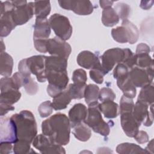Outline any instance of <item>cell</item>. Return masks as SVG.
I'll return each mask as SVG.
<instances>
[{"mask_svg": "<svg viewBox=\"0 0 154 154\" xmlns=\"http://www.w3.org/2000/svg\"><path fill=\"white\" fill-rule=\"evenodd\" d=\"M34 28L33 39H48L51 34V26L47 18L36 17Z\"/></svg>", "mask_w": 154, "mask_h": 154, "instance_id": "obj_20", "label": "cell"}, {"mask_svg": "<svg viewBox=\"0 0 154 154\" xmlns=\"http://www.w3.org/2000/svg\"><path fill=\"white\" fill-rule=\"evenodd\" d=\"M14 109V107L11 105L0 103V114L1 116L6 114L8 111Z\"/></svg>", "mask_w": 154, "mask_h": 154, "instance_id": "obj_50", "label": "cell"}, {"mask_svg": "<svg viewBox=\"0 0 154 154\" xmlns=\"http://www.w3.org/2000/svg\"><path fill=\"white\" fill-rule=\"evenodd\" d=\"M16 128L14 122L10 118H1L0 141L14 143L17 141Z\"/></svg>", "mask_w": 154, "mask_h": 154, "instance_id": "obj_14", "label": "cell"}, {"mask_svg": "<svg viewBox=\"0 0 154 154\" xmlns=\"http://www.w3.org/2000/svg\"><path fill=\"white\" fill-rule=\"evenodd\" d=\"M13 152L16 154H25L30 153L31 149L30 143L24 140H18L16 143H14Z\"/></svg>", "mask_w": 154, "mask_h": 154, "instance_id": "obj_37", "label": "cell"}, {"mask_svg": "<svg viewBox=\"0 0 154 154\" xmlns=\"http://www.w3.org/2000/svg\"><path fill=\"white\" fill-rule=\"evenodd\" d=\"M134 138L139 144H143L149 141L148 134L144 131H138Z\"/></svg>", "mask_w": 154, "mask_h": 154, "instance_id": "obj_48", "label": "cell"}, {"mask_svg": "<svg viewBox=\"0 0 154 154\" xmlns=\"http://www.w3.org/2000/svg\"><path fill=\"white\" fill-rule=\"evenodd\" d=\"M71 100L72 98L66 88L60 94L53 98L52 106L55 110L65 109L70 103Z\"/></svg>", "mask_w": 154, "mask_h": 154, "instance_id": "obj_26", "label": "cell"}, {"mask_svg": "<svg viewBox=\"0 0 154 154\" xmlns=\"http://www.w3.org/2000/svg\"><path fill=\"white\" fill-rule=\"evenodd\" d=\"M46 79L49 84L60 88L62 90L67 88L69 78L67 70H45Z\"/></svg>", "mask_w": 154, "mask_h": 154, "instance_id": "obj_17", "label": "cell"}, {"mask_svg": "<svg viewBox=\"0 0 154 154\" xmlns=\"http://www.w3.org/2000/svg\"><path fill=\"white\" fill-rule=\"evenodd\" d=\"M72 80L73 83L85 84L87 80V76L85 71L82 69L75 70L72 75Z\"/></svg>", "mask_w": 154, "mask_h": 154, "instance_id": "obj_43", "label": "cell"}, {"mask_svg": "<svg viewBox=\"0 0 154 154\" xmlns=\"http://www.w3.org/2000/svg\"><path fill=\"white\" fill-rule=\"evenodd\" d=\"M14 6L12 16L16 25L26 23L32 18L34 14V2H27L26 1H12Z\"/></svg>", "mask_w": 154, "mask_h": 154, "instance_id": "obj_5", "label": "cell"}, {"mask_svg": "<svg viewBox=\"0 0 154 154\" xmlns=\"http://www.w3.org/2000/svg\"><path fill=\"white\" fill-rule=\"evenodd\" d=\"M11 119L15 123L18 140L31 143L37 134V123L33 114L28 110H23L13 114Z\"/></svg>", "mask_w": 154, "mask_h": 154, "instance_id": "obj_2", "label": "cell"}, {"mask_svg": "<svg viewBox=\"0 0 154 154\" xmlns=\"http://www.w3.org/2000/svg\"><path fill=\"white\" fill-rule=\"evenodd\" d=\"M18 69H19V72H20L23 76L25 77L31 76V73L28 66L26 58L23 59L19 61L18 64Z\"/></svg>", "mask_w": 154, "mask_h": 154, "instance_id": "obj_45", "label": "cell"}, {"mask_svg": "<svg viewBox=\"0 0 154 154\" xmlns=\"http://www.w3.org/2000/svg\"><path fill=\"white\" fill-rule=\"evenodd\" d=\"M86 84L73 83L66 88L72 99H80L84 97V91Z\"/></svg>", "mask_w": 154, "mask_h": 154, "instance_id": "obj_34", "label": "cell"}, {"mask_svg": "<svg viewBox=\"0 0 154 154\" xmlns=\"http://www.w3.org/2000/svg\"><path fill=\"white\" fill-rule=\"evenodd\" d=\"M60 6L67 10H72L78 15L90 14L94 10V7L90 1H58Z\"/></svg>", "mask_w": 154, "mask_h": 154, "instance_id": "obj_11", "label": "cell"}, {"mask_svg": "<svg viewBox=\"0 0 154 154\" xmlns=\"http://www.w3.org/2000/svg\"><path fill=\"white\" fill-rule=\"evenodd\" d=\"M153 140H152L148 144L147 147L145 149L146 150L147 152V153H153Z\"/></svg>", "mask_w": 154, "mask_h": 154, "instance_id": "obj_52", "label": "cell"}, {"mask_svg": "<svg viewBox=\"0 0 154 154\" xmlns=\"http://www.w3.org/2000/svg\"><path fill=\"white\" fill-rule=\"evenodd\" d=\"M32 143L33 146L42 153H66L64 149L61 145L52 143L44 134L37 135Z\"/></svg>", "mask_w": 154, "mask_h": 154, "instance_id": "obj_10", "label": "cell"}, {"mask_svg": "<svg viewBox=\"0 0 154 154\" xmlns=\"http://www.w3.org/2000/svg\"><path fill=\"white\" fill-rule=\"evenodd\" d=\"M49 22L57 37L65 41L70 38L72 34V26L67 17L55 13L50 17Z\"/></svg>", "mask_w": 154, "mask_h": 154, "instance_id": "obj_6", "label": "cell"}, {"mask_svg": "<svg viewBox=\"0 0 154 154\" xmlns=\"http://www.w3.org/2000/svg\"><path fill=\"white\" fill-rule=\"evenodd\" d=\"M99 88L95 84H88L86 86L84 91L85 101L87 105L97 102L99 99Z\"/></svg>", "mask_w": 154, "mask_h": 154, "instance_id": "obj_33", "label": "cell"}, {"mask_svg": "<svg viewBox=\"0 0 154 154\" xmlns=\"http://www.w3.org/2000/svg\"><path fill=\"white\" fill-rule=\"evenodd\" d=\"M47 52L52 56H57L68 58L72 48L70 45L65 40L56 36L52 38H48L46 43Z\"/></svg>", "mask_w": 154, "mask_h": 154, "instance_id": "obj_9", "label": "cell"}, {"mask_svg": "<svg viewBox=\"0 0 154 154\" xmlns=\"http://www.w3.org/2000/svg\"><path fill=\"white\" fill-rule=\"evenodd\" d=\"M119 19L117 13L111 7L103 10L102 22L105 26L108 27L113 26L119 22Z\"/></svg>", "mask_w": 154, "mask_h": 154, "instance_id": "obj_28", "label": "cell"}, {"mask_svg": "<svg viewBox=\"0 0 154 154\" xmlns=\"http://www.w3.org/2000/svg\"><path fill=\"white\" fill-rule=\"evenodd\" d=\"M73 128V134L77 140L81 141H87L90 138L91 136L90 128L84 122L75 125Z\"/></svg>", "mask_w": 154, "mask_h": 154, "instance_id": "obj_27", "label": "cell"}, {"mask_svg": "<svg viewBox=\"0 0 154 154\" xmlns=\"http://www.w3.org/2000/svg\"><path fill=\"white\" fill-rule=\"evenodd\" d=\"M0 60V74L5 77H10L13 70V58L8 54L3 51L1 52Z\"/></svg>", "mask_w": 154, "mask_h": 154, "instance_id": "obj_25", "label": "cell"}, {"mask_svg": "<svg viewBox=\"0 0 154 154\" xmlns=\"http://www.w3.org/2000/svg\"><path fill=\"white\" fill-rule=\"evenodd\" d=\"M88 113L86 106L82 103H76L70 109L69 112V119L71 127L84 122Z\"/></svg>", "mask_w": 154, "mask_h": 154, "instance_id": "obj_19", "label": "cell"}, {"mask_svg": "<svg viewBox=\"0 0 154 154\" xmlns=\"http://www.w3.org/2000/svg\"><path fill=\"white\" fill-rule=\"evenodd\" d=\"M34 14L38 18H46L51 10V3L49 1H38L34 2Z\"/></svg>", "mask_w": 154, "mask_h": 154, "instance_id": "obj_29", "label": "cell"}, {"mask_svg": "<svg viewBox=\"0 0 154 154\" xmlns=\"http://www.w3.org/2000/svg\"><path fill=\"white\" fill-rule=\"evenodd\" d=\"M38 111L41 117L44 118L49 116L53 111L52 102L49 100L42 102L38 108Z\"/></svg>", "mask_w": 154, "mask_h": 154, "instance_id": "obj_41", "label": "cell"}, {"mask_svg": "<svg viewBox=\"0 0 154 154\" xmlns=\"http://www.w3.org/2000/svg\"><path fill=\"white\" fill-rule=\"evenodd\" d=\"M113 39L120 43H136L139 37V31L137 27L128 19L122 21V26L113 28L111 30Z\"/></svg>", "mask_w": 154, "mask_h": 154, "instance_id": "obj_4", "label": "cell"}, {"mask_svg": "<svg viewBox=\"0 0 154 154\" xmlns=\"http://www.w3.org/2000/svg\"><path fill=\"white\" fill-rule=\"evenodd\" d=\"M67 59L57 56L46 57L45 70H67Z\"/></svg>", "mask_w": 154, "mask_h": 154, "instance_id": "obj_23", "label": "cell"}, {"mask_svg": "<svg viewBox=\"0 0 154 154\" xmlns=\"http://www.w3.org/2000/svg\"><path fill=\"white\" fill-rule=\"evenodd\" d=\"M150 47L144 43L138 44L137 46L135 59V66L142 69H147L153 67V61L149 55Z\"/></svg>", "mask_w": 154, "mask_h": 154, "instance_id": "obj_15", "label": "cell"}, {"mask_svg": "<svg viewBox=\"0 0 154 154\" xmlns=\"http://www.w3.org/2000/svg\"><path fill=\"white\" fill-rule=\"evenodd\" d=\"M125 57L124 49L112 48L106 51L101 56V65L107 74L114 67L116 64L123 63Z\"/></svg>", "mask_w": 154, "mask_h": 154, "instance_id": "obj_8", "label": "cell"}, {"mask_svg": "<svg viewBox=\"0 0 154 154\" xmlns=\"http://www.w3.org/2000/svg\"><path fill=\"white\" fill-rule=\"evenodd\" d=\"M46 56L34 55L26 58L27 64L31 73L35 75L40 82H45L46 80L45 75V60Z\"/></svg>", "mask_w": 154, "mask_h": 154, "instance_id": "obj_12", "label": "cell"}, {"mask_svg": "<svg viewBox=\"0 0 154 154\" xmlns=\"http://www.w3.org/2000/svg\"><path fill=\"white\" fill-rule=\"evenodd\" d=\"M46 40H42V39H33L34 40V45L35 49L42 53H46L47 52L46 50Z\"/></svg>", "mask_w": 154, "mask_h": 154, "instance_id": "obj_47", "label": "cell"}, {"mask_svg": "<svg viewBox=\"0 0 154 154\" xmlns=\"http://www.w3.org/2000/svg\"><path fill=\"white\" fill-rule=\"evenodd\" d=\"M149 105L137 100L134 105L132 114L135 119L140 123L146 126H150L153 124V104L150 105V111L148 110Z\"/></svg>", "mask_w": 154, "mask_h": 154, "instance_id": "obj_13", "label": "cell"}, {"mask_svg": "<svg viewBox=\"0 0 154 154\" xmlns=\"http://www.w3.org/2000/svg\"><path fill=\"white\" fill-rule=\"evenodd\" d=\"M16 26L12 16V10L1 14L0 35L1 37L8 35Z\"/></svg>", "mask_w": 154, "mask_h": 154, "instance_id": "obj_21", "label": "cell"}, {"mask_svg": "<svg viewBox=\"0 0 154 154\" xmlns=\"http://www.w3.org/2000/svg\"><path fill=\"white\" fill-rule=\"evenodd\" d=\"M106 73L103 70L102 67L100 68H96L91 69L90 71V76L91 79L96 83L101 84L103 81V76Z\"/></svg>", "mask_w": 154, "mask_h": 154, "instance_id": "obj_40", "label": "cell"}, {"mask_svg": "<svg viewBox=\"0 0 154 154\" xmlns=\"http://www.w3.org/2000/svg\"><path fill=\"white\" fill-rule=\"evenodd\" d=\"M70 123L67 116L57 113L44 120L42 123L43 134L56 144L65 146L70 140Z\"/></svg>", "mask_w": 154, "mask_h": 154, "instance_id": "obj_1", "label": "cell"}, {"mask_svg": "<svg viewBox=\"0 0 154 154\" xmlns=\"http://www.w3.org/2000/svg\"><path fill=\"white\" fill-rule=\"evenodd\" d=\"M129 72V68L123 63H119L113 71L114 78L116 79L128 75Z\"/></svg>", "mask_w": 154, "mask_h": 154, "instance_id": "obj_44", "label": "cell"}, {"mask_svg": "<svg viewBox=\"0 0 154 154\" xmlns=\"http://www.w3.org/2000/svg\"><path fill=\"white\" fill-rule=\"evenodd\" d=\"M120 123L125 134L129 137H134L139 131L141 124L135 119L132 112L120 114Z\"/></svg>", "mask_w": 154, "mask_h": 154, "instance_id": "obj_16", "label": "cell"}, {"mask_svg": "<svg viewBox=\"0 0 154 154\" xmlns=\"http://www.w3.org/2000/svg\"><path fill=\"white\" fill-rule=\"evenodd\" d=\"M125 57L124 60L123 61V63L124 64H125L130 70L134 66H135V63H136V59H135V54L128 48H125Z\"/></svg>", "mask_w": 154, "mask_h": 154, "instance_id": "obj_39", "label": "cell"}, {"mask_svg": "<svg viewBox=\"0 0 154 154\" xmlns=\"http://www.w3.org/2000/svg\"><path fill=\"white\" fill-rule=\"evenodd\" d=\"M21 97V93L16 89H10L5 91L1 92L0 103L12 105L17 102Z\"/></svg>", "mask_w": 154, "mask_h": 154, "instance_id": "obj_31", "label": "cell"}, {"mask_svg": "<svg viewBox=\"0 0 154 154\" xmlns=\"http://www.w3.org/2000/svg\"><path fill=\"white\" fill-rule=\"evenodd\" d=\"M14 88L19 90L23 84V76L20 72H16L11 77Z\"/></svg>", "mask_w": 154, "mask_h": 154, "instance_id": "obj_46", "label": "cell"}, {"mask_svg": "<svg viewBox=\"0 0 154 154\" xmlns=\"http://www.w3.org/2000/svg\"><path fill=\"white\" fill-rule=\"evenodd\" d=\"M99 105L98 102L88 105L87 116L84 122L94 132L107 137L110 132V128L109 125L103 120Z\"/></svg>", "mask_w": 154, "mask_h": 154, "instance_id": "obj_3", "label": "cell"}, {"mask_svg": "<svg viewBox=\"0 0 154 154\" xmlns=\"http://www.w3.org/2000/svg\"><path fill=\"white\" fill-rule=\"evenodd\" d=\"M114 2V1H99V4L101 8L104 9L108 7H111Z\"/></svg>", "mask_w": 154, "mask_h": 154, "instance_id": "obj_51", "label": "cell"}, {"mask_svg": "<svg viewBox=\"0 0 154 154\" xmlns=\"http://www.w3.org/2000/svg\"><path fill=\"white\" fill-rule=\"evenodd\" d=\"M116 94L112 89L108 87L102 88L99 93V99L101 102L106 100H114Z\"/></svg>", "mask_w": 154, "mask_h": 154, "instance_id": "obj_42", "label": "cell"}, {"mask_svg": "<svg viewBox=\"0 0 154 154\" xmlns=\"http://www.w3.org/2000/svg\"><path fill=\"white\" fill-rule=\"evenodd\" d=\"M117 84L119 88L123 91L125 96L132 99L136 96V87L131 81L129 73L127 75L117 79Z\"/></svg>", "mask_w": 154, "mask_h": 154, "instance_id": "obj_22", "label": "cell"}, {"mask_svg": "<svg viewBox=\"0 0 154 154\" xmlns=\"http://www.w3.org/2000/svg\"><path fill=\"white\" fill-rule=\"evenodd\" d=\"M76 60L78 65L87 69L102 67L99 57L93 52L88 51L81 52L78 54Z\"/></svg>", "mask_w": 154, "mask_h": 154, "instance_id": "obj_18", "label": "cell"}, {"mask_svg": "<svg viewBox=\"0 0 154 154\" xmlns=\"http://www.w3.org/2000/svg\"><path fill=\"white\" fill-rule=\"evenodd\" d=\"M12 143L8 142H1L0 153L3 154H8L11 152L13 149Z\"/></svg>", "mask_w": 154, "mask_h": 154, "instance_id": "obj_49", "label": "cell"}, {"mask_svg": "<svg viewBox=\"0 0 154 154\" xmlns=\"http://www.w3.org/2000/svg\"><path fill=\"white\" fill-rule=\"evenodd\" d=\"M129 76L135 87H143L152 82L153 67L142 69L134 66L129 70Z\"/></svg>", "mask_w": 154, "mask_h": 154, "instance_id": "obj_7", "label": "cell"}, {"mask_svg": "<svg viewBox=\"0 0 154 154\" xmlns=\"http://www.w3.org/2000/svg\"><path fill=\"white\" fill-rule=\"evenodd\" d=\"M114 11L117 13L119 19L122 20L128 19V17L129 16L131 8L130 6L123 2H119L117 4L114 8Z\"/></svg>", "mask_w": 154, "mask_h": 154, "instance_id": "obj_35", "label": "cell"}, {"mask_svg": "<svg viewBox=\"0 0 154 154\" xmlns=\"http://www.w3.org/2000/svg\"><path fill=\"white\" fill-rule=\"evenodd\" d=\"M99 107L100 112L108 119L116 118L119 114V105L113 100L102 102L101 103H99Z\"/></svg>", "mask_w": 154, "mask_h": 154, "instance_id": "obj_24", "label": "cell"}, {"mask_svg": "<svg viewBox=\"0 0 154 154\" xmlns=\"http://www.w3.org/2000/svg\"><path fill=\"white\" fill-rule=\"evenodd\" d=\"M116 151L117 153L120 154L148 153L146 149H143L140 146L129 143H125L119 144L116 147Z\"/></svg>", "mask_w": 154, "mask_h": 154, "instance_id": "obj_30", "label": "cell"}, {"mask_svg": "<svg viewBox=\"0 0 154 154\" xmlns=\"http://www.w3.org/2000/svg\"><path fill=\"white\" fill-rule=\"evenodd\" d=\"M134 106V103L131 98L122 96L120 101L119 113L122 114L126 112H132Z\"/></svg>", "mask_w": 154, "mask_h": 154, "instance_id": "obj_38", "label": "cell"}, {"mask_svg": "<svg viewBox=\"0 0 154 154\" xmlns=\"http://www.w3.org/2000/svg\"><path fill=\"white\" fill-rule=\"evenodd\" d=\"M137 100L144 102L148 105H151L153 103L154 94L153 85L152 84L147 85L143 87L140 91Z\"/></svg>", "mask_w": 154, "mask_h": 154, "instance_id": "obj_32", "label": "cell"}, {"mask_svg": "<svg viewBox=\"0 0 154 154\" xmlns=\"http://www.w3.org/2000/svg\"><path fill=\"white\" fill-rule=\"evenodd\" d=\"M23 87L25 88L27 94L29 95L35 94L38 90V86L37 84L31 76H23Z\"/></svg>", "mask_w": 154, "mask_h": 154, "instance_id": "obj_36", "label": "cell"}, {"mask_svg": "<svg viewBox=\"0 0 154 154\" xmlns=\"http://www.w3.org/2000/svg\"><path fill=\"white\" fill-rule=\"evenodd\" d=\"M150 2H151V1H149V2L148 3V4H147V1H142L141 2V4H140V7L141 8H142L144 10H147L149 8H150L152 5H149L150 4Z\"/></svg>", "mask_w": 154, "mask_h": 154, "instance_id": "obj_53", "label": "cell"}]
</instances>
